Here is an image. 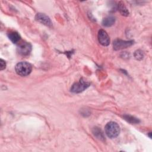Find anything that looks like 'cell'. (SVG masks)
Listing matches in <instances>:
<instances>
[{
    "label": "cell",
    "instance_id": "30bf717a",
    "mask_svg": "<svg viewBox=\"0 0 152 152\" xmlns=\"http://www.w3.org/2000/svg\"><path fill=\"white\" fill-rule=\"evenodd\" d=\"M93 133L94 135V136H96L98 139L100 140H105L103 132L99 128H97V127L94 128L93 130Z\"/></svg>",
    "mask_w": 152,
    "mask_h": 152
},
{
    "label": "cell",
    "instance_id": "ba28073f",
    "mask_svg": "<svg viewBox=\"0 0 152 152\" xmlns=\"http://www.w3.org/2000/svg\"><path fill=\"white\" fill-rule=\"evenodd\" d=\"M115 17L112 16H108L103 20L102 25L105 27H110L115 23Z\"/></svg>",
    "mask_w": 152,
    "mask_h": 152
},
{
    "label": "cell",
    "instance_id": "4fadbf2b",
    "mask_svg": "<svg viewBox=\"0 0 152 152\" xmlns=\"http://www.w3.org/2000/svg\"><path fill=\"white\" fill-rule=\"evenodd\" d=\"M134 57L136 60H140L143 58L144 54L141 50H137L134 53Z\"/></svg>",
    "mask_w": 152,
    "mask_h": 152
},
{
    "label": "cell",
    "instance_id": "9a60e30c",
    "mask_svg": "<svg viewBox=\"0 0 152 152\" xmlns=\"http://www.w3.org/2000/svg\"><path fill=\"white\" fill-rule=\"evenodd\" d=\"M151 133H149V137H150V138H151Z\"/></svg>",
    "mask_w": 152,
    "mask_h": 152
},
{
    "label": "cell",
    "instance_id": "8992f818",
    "mask_svg": "<svg viewBox=\"0 0 152 152\" xmlns=\"http://www.w3.org/2000/svg\"><path fill=\"white\" fill-rule=\"evenodd\" d=\"M98 40L101 45L105 46H108L110 43L109 36L104 30H100L99 31Z\"/></svg>",
    "mask_w": 152,
    "mask_h": 152
},
{
    "label": "cell",
    "instance_id": "277c9868",
    "mask_svg": "<svg viewBox=\"0 0 152 152\" xmlns=\"http://www.w3.org/2000/svg\"><path fill=\"white\" fill-rule=\"evenodd\" d=\"M133 43V40H123L118 39L114 42V49L116 50L123 49L131 46Z\"/></svg>",
    "mask_w": 152,
    "mask_h": 152
},
{
    "label": "cell",
    "instance_id": "3957f363",
    "mask_svg": "<svg viewBox=\"0 0 152 152\" xmlns=\"http://www.w3.org/2000/svg\"><path fill=\"white\" fill-rule=\"evenodd\" d=\"M90 86V83L83 79H81L79 82L75 83L71 88V91L73 93H79L83 91Z\"/></svg>",
    "mask_w": 152,
    "mask_h": 152
},
{
    "label": "cell",
    "instance_id": "5bb4252c",
    "mask_svg": "<svg viewBox=\"0 0 152 152\" xmlns=\"http://www.w3.org/2000/svg\"><path fill=\"white\" fill-rule=\"evenodd\" d=\"M0 61H1V62H0V70H3L4 69L6 68V62L3 60H2V59H1Z\"/></svg>",
    "mask_w": 152,
    "mask_h": 152
},
{
    "label": "cell",
    "instance_id": "7c38bea8",
    "mask_svg": "<svg viewBox=\"0 0 152 152\" xmlns=\"http://www.w3.org/2000/svg\"><path fill=\"white\" fill-rule=\"evenodd\" d=\"M124 118L127 121H128L130 123H132V124H137V123L140 122V121L137 118H136L133 116H131V115H125L124 116Z\"/></svg>",
    "mask_w": 152,
    "mask_h": 152
},
{
    "label": "cell",
    "instance_id": "5b68a950",
    "mask_svg": "<svg viewBox=\"0 0 152 152\" xmlns=\"http://www.w3.org/2000/svg\"><path fill=\"white\" fill-rule=\"evenodd\" d=\"M17 50L20 55L26 56L30 53L32 50V46L28 42H23L19 45Z\"/></svg>",
    "mask_w": 152,
    "mask_h": 152
},
{
    "label": "cell",
    "instance_id": "8fae6325",
    "mask_svg": "<svg viewBox=\"0 0 152 152\" xmlns=\"http://www.w3.org/2000/svg\"><path fill=\"white\" fill-rule=\"evenodd\" d=\"M118 9L120 11V13L124 16H128L129 15V12L127 10V7L124 6V4L122 2H120L118 5Z\"/></svg>",
    "mask_w": 152,
    "mask_h": 152
},
{
    "label": "cell",
    "instance_id": "52a82bcc",
    "mask_svg": "<svg viewBox=\"0 0 152 152\" xmlns=\"http://www.w3.org/2000/svg\"><path fill=\"white\" fill-rule=\"evenodd\" d=\"M36 20L41 23L42 24H43L44 25H46L48 27H52L53 26V23L50 20V18L47 16L46 15H45V14H42V13H38L36 14V17H35Z\"/></svg>",
    "mask_w": 152,
    "mask_h": 152
},
{
    "label": "cell",
    "instance_id": "9c48e42d",
    "mask_svg": "<svg viewBox=\"0 0 152 152\" xmlns=\"http://www.w3.org/2000/svg\"><path fill=\"white\" fill-rule=\"evenodd\" d=\"M8 36L10 39V40L14 43H16L19 42L21 38L20 35L16 32H12L9 33L8 35Z\"/></svg>",
    "mask_w": 152,
    "mask_h": 152
},
{
    "label": "cell",
    "instance_id": "6da1fadb",
    "mask_svg": "<svg viewBox=\"0 0 152 152\" xmlns=\"http://www.w3.org/2000/svg\"><path fill=\"white\" fill-rule=\"evenodd\" d=\"M105 130L107 136L111 138H116L120 133V126L117 122H108L106 125Z\"/></svg>",
    "mask_w": 152,
    "mask_h": 152
},
{
    "label": "cell",
    "instance_id": "7a4b0ae2",
    "mask_svg": "<svg viewBox=\"0 0 152 152\" xmlns=\"http://www.w3.org/2000/svg\"><path fill=\"white\" fill-rule=\"evenodd\" d=\"M15 70L17 74L19 76H26L32 72V67L30 64L27 62H21L16 66Z\"/></svg>",
    "mask_w": 152,
    "mask_h": 152
}]
</instances>
